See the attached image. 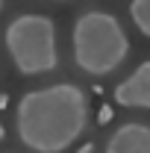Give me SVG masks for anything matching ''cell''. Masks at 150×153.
Listing matches in <instances>:
<instances>
[{
	"mask_svg": "<svg viewBox=\"0 0 150 153\" xmlns=\"http://www.w3.org/2000/svg\"><path fill=\"white\" fill-rule=\"evenodd\" d=\"M88 124V97L74 82L33 88L18 100L15 127L24 147L36 153H62Z\"/></svg>",
	"mask_w": 150,
	"mask_h": 153,
	"instance_id": "cell-1",
	"label": "cell"
},
{
	"mask_svg": "<svg viewBox=\"0 0 150 153\" xmlns=\"http://www.w3.org/2000/svg\"><path fill=\"white\" fill-rule=\"evenodd\" d=\"M71 44H74L76 68L91 76L118 71L124 59L130 56V38L124 33V27L118 24V18L109 12H97V9L82 12L76 18Z\"/></svg>",
	"mask_w": 150,
	"mask_h": 153,
	"instance_id": "cell-2",
	"label": "cell"
},
{
	"mask_svg": "<svg viewBox=\"0 0 150 153\" xmlns=\"http://www.w3.org/2000/svg\"><path fill=\"white\" fill-rule=\"evenodd\" d=\"M6 50L24 76L47 74L59 65L56 24L47 15H18L6 27Z\"/></svg>",
	"mask_w": 150,
	"mask_h": 153,
	"instance_id": "cell-3",
	"label": "cell"
},
{
	"mask_svg": "<svg viewBox=\"0 0 150 153\" xmlns=\"http://www.w3.org/2000/svg\"><path fill=\"white\" fill-rule=\"evenodd\" d=\"M115 100L124 109H150V62H141L124 82L115 85Z\"/></svg>",
	"mask_w": 150,
	"mask_h": 153,
	"instance_id": "cell-4",
	"label": "cell"
},
{
	"mask_svg": "<svg viewBox=\"0 0 150 153\" xmlns=\"http://www.w3.org/2000/svg\"><path fill=\"white\" fill-rule=\"evenodd\" d=\"M103 153H150V127L138 121L121 124L109 135Z\"/></svg>",
	"mask_w": 150,
	"mask_h": 153,
	"instance_id": "cell-5",
	"label": "cell"
},
{
	"mask_svg": "<svg viewBox=\"0 0 150 153\" xmlns=\"http://www.w3.org/2000/svg\"><path fill=\"white\" fill-rule=\"evenodd\" d=\"M130 15L135 21V27H138V33L150 38V0H132Z\"/></svg>",
	"mask_w": 150,
	"mask_h": 153,
	"instance_id": "cell-6",
	"label": "cell"
},
{
	"mask_svg": "<svg viewBox=\"0 0 150 153\" xmlns=\"http://www.w3.org/2000/svg\"><path fill=\"white\" fill-rule=\"evenodd\" d=\"M112 121V109L109 106H100V112H97V124H109Z\"/></svg>",
	"mask_w": 150,
	"mask_h": 153,
	"instance_id": "cell-7",
	"label": "cell"
},
{
	"mask_svg": "<svg viewBox=\"0 0 150 153\" xmlns=\"http://www.w3.org/2000/svg\"><path fill=\"white\" fill-rule=\"evenodd\" d=\"M76 153H94V144H82V147H79Z\"/></svg>",
	"mask_w": 150,
	"mask_h": 153,
	"instance_id": "cell-8",
	"label": "cell"
},
{
	"mask_svg": "<svg viewBox=\"0 0 150 153\" xmlns=\"http://www.w3.org/2000/svg\"><path fill=\"white\" fill-rule=\"evenodd\" d=\"M6 103H9V94H0V109H3Z\"/></svg>",
	"mask_w": 150,
	"mask_h": 153,
	"instance_id": "cell-9",
	"label": "cell"
},
{
	"mask_svg": "<svg viewBox=\"0 0 150 153\" xmlns=\"http://www.w3.org/2000/svg\"><path fill=\"white\" fill-rule=\"evenodd\" d=\"M3 135H6V130H3V124H0V141H3Z\"/></svg>",
	"mask_w": 150,
	"mask_h": 153,
	"instance_id": "cell-10",
	"label": "cell"
},
{
	"mask_svg": "<svg viewBox=\"0 0 150 153\" xmlns=\"http://www.w3.org/2000/svg\"><path fill=\"white\" fill-rule=\"evenodd\" d=\"M53 3H65V0H53Z\"/></svg>",
	"mask_w": 150,
	"mask_h": 153,
	"instance_id": "cell-11",
	"label": "cell"
},
{
	"mask_svg": "<svg viewBox=\"0 0 150 153\" xmlns=\"http://www.w3.org/2000/svg\"><path fill=\"white\" fill-rule=\"evenodd\" d=\"M0 9H3V0H0Z\"/></svg>",
	"mask_w": 150,
	"mask_h": 153,
	"instance_id": "cell-12",
	"label": "cell"
}]
</instances>
